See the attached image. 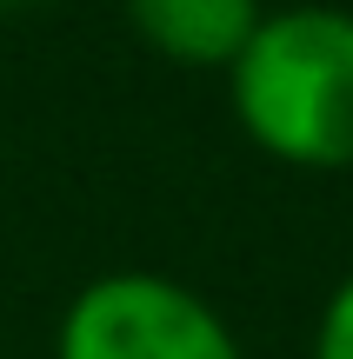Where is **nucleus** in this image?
<instances>
[{
  "instance_id": "1",
  "label": "nucleus",
  "mask_w": 353,
  "mask_h": 359,
  "mask_svg": "<svg viewBox=\"0 0 353 359\" xmlns=\"http://www.w3.org/2000/svg\"><path fill=\"white\" fill-rule=\"evenodd\" d=\"M227 100L267 160L300 173H353V7H267L227 67Z\"/></svg>"
},
{
  "instance_id": "3",
  "label": "nucleus",
  "mask_w": 353,
  "mask_h": 359,
  "mask_svg": "<svg viewBox=\"0 0 353 359\" xmlns=\"http://www.w3.org/2000/svg\"><path fill=\"white\" fill-rule=\"evenodd\" d=\"M120 7L154 60L187 74H227L234 53L253 40L267 0H120Z\"/></svg>"
},
{
  "instance_id": "2",
  "label": "nucleus",
  "mask_w": 353,
  "mask_h": 359,
  "mask_svg": "<svg viewBox=\"0 0 353 359\" xmlns=\"http://www.w3.org/2000/svg\"><path fill=\"white\" fill-rule=\"evenodd\" d=\"M53 359H247L207 293L173 273H93L53 326Z\"/></svg>"
},
{
  "instance_id": "5",
  "label": "nucleus",
  "mask_w": 353,
  "mask_h": 359,
  "mask_svg": "<svg viewBox=\"0 0 353 359\" xmlns=\"http://www.w3.org/2000/svg\"><path fill=\"white\" fill-rule=\"evenodd\" d=\"M7 7H27V0H0V13H7Z\"/></svg>"
},
{
  "instance_id": "4",
  "label": "nucleus",
  "mask_w": 353,
  "mask_h": 359,
  "mask_svg": "<svg viewBox=\"0 0 353 359\" xmlns=\"http://www.w3.org/2000/svg\"><path fill=\"white\" fill-rule=\"evenodd\" d=\"M307 359H353V273L327 293V306H320V320H314V353Z\"/></svg>"
}]
</instances>
